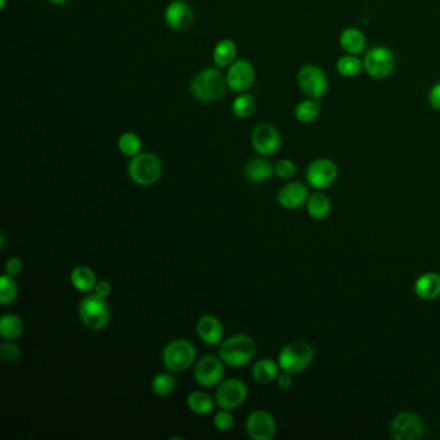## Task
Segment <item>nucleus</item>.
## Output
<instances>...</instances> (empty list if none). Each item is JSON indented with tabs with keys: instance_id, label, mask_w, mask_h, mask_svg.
<instances>
[{
	"instance_id": "obj_1",
	"label": "nucleus",
	"mask_w": 440,
	"mask_h": 440,
	"mask_svg": "<svg viewBox=\"0 0 440 440\" xmlns=\"http://www.w3.org/2000/svg\"><path fill=\"white\" fill-rule=\"evenodd\" d=\"M256 355V342L251 336L237 333L221 342L218 357L226 366L231 368H243L251 363Z\"/></svg>"
},
{
	"instance_id": "obj_2",
	"label": "nucleus",
	"mask_w": 440,
	"mask_h": 440,
	"mask_svg": "<svg viewBox=\"0 0 440 440\" xmlns=\"http://www.w3.org/2000/svg\"><path fill=\"white\" fill-rule=\"evenodd\" d=\"M227 81L217 68H204L199 71L190 84L191 95L202 102H213L222 98Z\"/></svg>"
},
{
	"instance_id": "obj_3",
	"label": "nucleus",
	"mask_w": 440,
	"mask_h": 440,
	"mask_svg": "<svg viewBox=\"0 0 440 440\" xmlns=\"http://www.w3.org/2000/svg\"><path fill=\"white\" fill-rule=\"evenodd\" d=\"M163 175V163L159 156L153 153H140L131 158L128 176L132 183L138 186L149 188L155 185Z\"/></svg>"
},
{
	"instance_id": "obj_4",
	"label": "nucleus",
	"mask_w": 440,
	"mask_h": 440,
	"mask_svg": "<svg viewBox=\"0 0 440 440\" xmlns=\"http://www.w3.org/2000/svg\"><path fill=\"white\" fill-rule=\"evenodd\" d=\"M314 359V349L312 346L302 341H292L283 346L279 352L278 363L282 371L298 374L304 372L307 367L312 364Z\"/></svg>"
},
{
	"instance_id": "obj_5",
	"label": "nucleus",
	"mask_w": 440,
	"mask_h": 440,
	"mask_svg": "<svg viewBox=\"0 0 440 440\" xmlns=\"http://www.w3.org/2000/svg\"><path fill=\"white\" fill-rule=\"evenodd\" d=\"M195 359L197 349L188 339H173L162 352L163 364L172 373L188 371L194 366Z\"/></svg>"
},
{
	"instance_id": "obj_6",
	"label": "nucleus",
	"mask_w": 440,
	"mask_h": 440,
	"mask_svg": "<svg viewBox=\"0 0 440 440\" xmlns=\"http://www.w3.org/2000/svg\"><path fill=\"white\" fill-rule=\"evenodd\" d=\"M81 323L91 331H102L108 327L111 312L106 298L98 297L95 293L83 298L78 307Z\"/></svg>"
},
{
	"instance_id": "obj_7",
	"label": "nucleus",
	"mask_w": 440,
	"mask_h": 440,
	"mask_svg": "<svg viewBox=\"0 0 440 440\" xmlns=\"http://www.w3.org/2000/svg\"><path fill=\"white\" fill-rule=\"evenodd\" d=\"M396 58L393 51L385 46H376L367 51L363 66L364 71L373 79L382 81L393 74Z\"/></svg>"
},
{
	"instance_id": "obj_8",
	"label": "nucleus",
	"mask_w": 440,
	"mask_h": 440,
	"mask_svg": "<svg viewBox=\"0 0 440 440\" xmlns=\"http://www.w3.org/2000/svg\"><path fill=\"white\" fill-rule=\"evenodd\" d=\"M297 84L302 93L319 101L328 91V76L323 68L309 63L298 70Z\"/></svg>"
},
{
	"instance_id": "obj_9",
	"label": "nucleus",
	"mask_w": 440,
	"mask_h": 440,
	"mask_svg": "<svg viewBox=\"0 0 440 440\" xmlns=\"http://www.w3.org/2000/svg\"><path fill=\"white\" fill-rule=\"evenodd\" d=\"M216 387L215 400L218 408L232 411L244 404L248 398V387L242 379H222Z\"/></svg>"
},
{
	"instance_id": "obj_10",
	"label": "nucleus",
	"mask_w": 440,
	"mask_h": 440,
	"mask_svg": "<svg viewBox=\"0 0 440 440\" xmlns=\"http://www.w3.org/2000/svg\"><path fill=\"white\" fill-rule=\"evenodd\" d=\"M339 177V168L332 159L318 158L314 159L306 168V181L317 190L329 188Z\"/></svg>"
},
{
	"instance_id": "obj_11",
	"label": "nucleus",
	"mask_w": 440,
	"mask_h": 440,
	"mask_svg": "<svg viewBox=\"0 0 440 440\" xmlns=\"http://www.w3.org/2000/svg\"><path fill=\"white\" fill-rule=\"evenodd\" d=\"M424 434V421L420 416L412 412H400L390 424V435L395 440H419Z\"/></svg>"
},
{
	"instance_id": "obj_12",
	"label": "nucleus",
	"mask_w": 440,
	"mask_h": 440,
	"mask_svg": "<svg viewBox=\"0 0 440 440\" xmlns=\"http://www.w3.org/2000/svg\"><path fill=\"white\" fill-rule=\"evenodd\" d=\"M225 364L220 357L205 355L198 360L194 367V379L199 387L210 389L216 387L225 374Z\"/></svg>"
},
{
	"instance_id": "obj_13",
	"label": "nucleus",
	"mask_w": 440,
	"mask_h": 440,
	"mask_svg": "<svg viewBox=\"0 0 440 440\" xmlns=\"http://www.w3.org/2000/svg\"><path fill=\"white\" fill-rule=\"evenodd\" d=\"M251 141L253 149L262 156L275 154L282 146V137L278 129L269 123H260L253 128Z\"/></svg>"
},
{
	"instance_id": "obj_14",
	"label": "nucleus",
	"mask_w": 440,
	"mask_h": 440,
	"mask_svg": "<svg viewBox=\"0 0 440 440\" xmlns=\"http://www.w3.org/2000/svg\"><path fill=\"white\" fill-rule=\"evenodd\" d=\"M245 430L253 440H271L277 435V421L267 411L257 409L247 417Z\"/></svg>"
},
{
	"instance_id": "obj_15",
	"label": "nucleus",
	"mask_w": 440,
	"mask_h": 440,
	"mask_svg": "<svg viewBox=\"0 0 440 440\" xmlns=\"http://www.w3.org/2000/svg\"><path fill=\"white\" fill-rule=\"evenodd\" d=\"M255 68L251 62L240 58L235 60L229 66L226 81H227V87L237 92V93H243L245 91L251 88L255 83Z\"/></svg>"
},
{
	"instance_id": "obj_16",
	"label": "nucleus",
	"mask_w": 440,
	"mask_h": 440,
	"mask_svg": "<svg viewBox=\"0 0 440 440\" xmlns=\"http://www.w3.org/2000/svg\"><path fill=\"white\" fill-rule=\"evenodd\" d=\"M164 20L173 31H185L194 22V12L188 3L173 0L164 12Z\"/></svg>"
},
{
	"instance_id": "obj_17",
	"label": "nucleus",
	"mask_w": 440,
	"mask_h": 440,
	"mask_svg": "<svg viewBox=\"0 0 440 440\" xmlns=\"http://www.w3.org/2000/svg\"><path fill=\"white\" fill-rule=\"evenodd\" d=\"M309 190L305 185L298 181L285 183L278 193V203L285 210H298L307 203Z\"/></svg>"
},
{
	"instance_id": "obj_18",
	"label": "nucleus",
	"mask_w": 440,
	"mask_h": 440,
	"mask_svg": "<svg viewBox=\"0 0 440 440\" xmlns=\"http://www.w3.org/2000/svg\"><path fill=\"white\" fill-rule=\"evenodd\" d=\"M197 333L205 345H221L224 341V325L220 319L210 314L203 315L198 320Z\"/></svg>"
},
{
	"instance_id": "obj_19",
	"label": "nucleus",
	"mask_w": 440,
	"mask_h": 440,
	"mask_svg": "<svg viewBox=\"0 0 440 440\" xmlns=\"http://www.w3.org/2000/svg\"><path fill=\"white\" fill-rule=\"evenodd\" d=\"M414 293L424 301H433L440 297V274L425 272L414 283Z\"/></svg>"
},
{
	"instance_id": "obj_20",
	"label": "nucleus",
	"mask_w": 440,
	"mask_h": 440,
	"mask_svg": "<svg viewBox=\"0 0 440 440\" xmlns=\"http://www.w3.org/2000/svg\"><path fill=\"white\" fill-rule=\"evenodd\" d=\"M339 46L345 51L346 53L359 54L364 53L367 47L366 35L360 31L357 27H347L341 31L339 34Z\"/></svg>"
},
{
	"instance_id": "obj_21",
	"label": "nucleus",
	"mask_w": 440,
	"mask_h": 440,
	"mask_svg": "<svg viewBox=\"0 0 440 440\" xmlns=\"http://www.w3.org/2000/svg\"><path fill=\"white\" fill-rule=\"evenodd\" d=\"M274 173V165L266 158H255L247 163L244 176L253 183H262L270 180Z\"/></svg>"
},
{
	"instance_id": "obj_22",
	"label": "nucleus",
	"mask_w": 440,
	"mask_h": 440,
	"mask_svg": "<svg viewBox=\"0 0 440 440\" xmlns=\"http://www.w3.org/2000/svg\"><path fill=\"white\" fill-rule=\"evenodd\" d=\"M70 282L76 291L81 292V293H91L95 290L98 280L96 277L95 271L92 270L89 266L79 265L71 271Z\"/></svg>"
},
{
	"instance_id": "obj_23",
	"label": "nucleus",
	"mask_w": 440,
	"mask_h": 440,
	"mask_svg": "<svg viewBox=\"0 0 440 440\" xmlns=\"http://www.w3.org/2000/svg\"><path fill=\"white\" fill-rule=\"evenodd\" d=\"M186 406L189 408L190 412L194 414L207 416L215 411V406L217 404L216 400L213 399L210 394L202 392V390H195L188 395Z\"/></svg>"
},
{
	"instance_id": "obj_24",
	"label": "nucleus",
	"mask_w": 440,
	"mask_h": 440,
	"mask_svg": "<svg viewBox=\"0 0 440 440\" xmlns=\"http://www.w3.org/2000/svg\"><path fill=\"white\" fill-rule=\"evenodd\" d=\"M279 371H282L280 367H279V363L269 359V358H262L253 364L252 376L258 384L266 385V384H271V382L277 381V377L280 373Z\"/></svg>"
},
{
	"instance_id": "obj_25",
	"label": "nucleus",
	"mask_w": 440,
	"mask_h": 440,
	"mask_svg": "<svg viewBox=\"0 0 440 440\" xmlns=\"http://www.w3.org/2000/svg\"><path fill=\"white\" fill-rule=\"evenodd\" d=\"M237 48L235 41L231 39H224L218 41L213 49V62L218 68L230 66L237 58Z\"/></svg>"
},
{
	"instance_id": "obj_26",
	"label": "nucleus",
	"mask_w": 440,
	"mask_h": 440,
	"mask_svg": "<svg viewBox=\"0 0 440 440\" xmlns=\"http://www.w3.org/2000/svg\"><path fill=\"white\" fill-rule=\"evenodd\" d=\"M24 333V322L16 314H4L0 318V336L8 341L20 339Z\"/></svg>"
},
{
	"instance_id": "obj_27",
	"label": "nucleus",
	"mask_w": 440,
	"mask_h": 440,
	"mask_svg": "<svg viewBox=\"0 0 440 440\" xmlns=\"http://www.w3.org/2000/svg\"><path fill=\"white\" fill-rule=\"evenodd\" d=\"M306 208L314 220H324L331 213V200L323 193H314L307 199Z\"/></svg>"
},
{
	"instance_id": "obj_28",
	"label": "nucleus",
	"mask_w": 440,
	"mask_h": 440,
	"mask_svg": "<svg viewBox=\"0 0 440 440\" xmlns=\"http://www.w3.org/2000/svg\"><path fill=\"white\" fill-rule=\"evenodd\" d=\"M320 116V103L318 100L306 98L304 101L298 102L295 108V118L302 124H310L315 122Z\"/></svg>"
},
{
	"instance_id": "obj_29",
	"label": "nucleus",
	"mask_w": 440,
	"mask_h": 440,
	"mask_svg": "<svg viewBox=\"0 0 440 440\" xmlns=\"http://www.w3.org/2000/svg\"><path fill=\"white\" fill-rule=\"evenodd\" d=\"M336 68L342 78L350 79L360 74L362 70H364L363 61L357 54L346 53L341 56L336 62Z\"/></svg>"
},
{
	"instance_id": "obj_30",
	"label": "nucleus",
	"mask_w": 440,
	"mask_h": 440,
	"mask_svg": "<svg viewBox=\"0 0 440 440\" xmlns=\"http://www.w3.org/2000/svg\"><path fill=\"white\" fill-rule=\"evenodd\" d=\"M118 149H119L122 155L127 156V158H133V156L138 155L141 153L143 141L133 132H124L119 135Z\"/></svg>"
},
{
	"instance_id": "obj_31",
	"label": "nucleus",
	"mask_w": 440,
	"mask_h": 440,
	"mask_svg": "<svg viewBox=\"0 0 440 440\" xmlns=\"http://www.w3.org/2000/svg\"><path fill=\"white\" fill-rule=\"evenodd\" d=\"M176 389V379L168 372L159 373L151 381V390L158 396H168Z\"/></svg>"
},
{
	"instance_id": "obj_32",
	"label": "nucleus",
	"mask_w": 440,
	"mask_h": 440,
	"mask_svg": "<svg viewBox=\"0 0 440 440\" xmlns=\"http://www.w3.org/2000/svg\"><path fill=\"white\" fill-rule=\"evenodd\" d=\"M231 110H232V114L240 118V119H247L252 116V114L255 113L256 110V101L251 95L248 93H242V95L237 96L232 101L231 105Z\"/></svg>"
},
{
	"instance_id": "obj_33",
	"label": "nucleus",
	"mask_w": 440,
	"mask_h": 440,
	"mask_svg": "<svg viewBox=\"0 0 440 440\" xmlns=\"http://www.w3.org/2000/svg\"><path fill=\"white\" fill-rule=\"evenodd\" d=\"M19 296V285L16 278L7 274L0 277V304L3 306L11 305Z\"/></svg>"
},
{
	"instance_id": "obj_34",
	"label": "nucleus",
	"mask_w": 440,
	"mask_h": 440,
	"mask_svg": "<svg viewBox=\"0 0 440 440\" xmlns=\"http://www.w3.org/2000/svg\"><path fill=\"white\" fill-rule=\"evenodd\" d=\"M213 426L218 433H229L234 426V416L231 414V409L220 408L213 417Z\"/></svg>"
},
{
	"instance_id": "obj_35",
	"label": "nucleus",
	"mask_w": 440,
	"mask_h": 440,
	"mask_svg": "<svg viewBox=\"0 0 440 440\" xmlns=\"http://www.w3.org/2000/svg\"><path fill=\"white\" fill-rule=\"evenodd\" d=\"M297 167L291 159H282L274 165V173L282 180H291L296 175Z\"/></svg>"
},
{
	"instance_id": "obj_36",
	"label": "nucleus",
	"mask_w": 440,
	"mask_h": 440,
	"mask_svg": "<svg viewBox=\"0 0 440 440\" xmlns=\"http://www.w3.org/2000/svg\"><path fill=\"white\" fill-rule=\"evenodd\" d=\"M0 355H1V359L8 363H14L20 359L21 352L19 349V346L14 344V341H8L4 339L0 345Z\"/></svg>"
},
{
	"instance_id": "obj_37",
	"label": "nucleus",
	"mask_w": 440,
	"mask_h": 440,
	"mask_svg": "<svg viewBox=\"0 0 440 440\" xmlns=\"http://www.w3.org/2000/svg\"><path fill=\"white\" fill-rule=\"evenodd\" d=\"M4 269H6L7 275L12 277V278H17L24 271V262L19 257L8 258Z\"/></svg>"
},
{
	"instance_id": "obj_38",
	"label": "nucleus",
	"mask_w": 440,
	"mask_h": 440,
	"mask_svg": "<svg viewBox=\"0 0 440 440\" xmlns=\"http://www.w3.org/2000/svg\"><path fill=\"white\" fill-rule=\"evenodd\" d=\"M113 292V287L108 280H98L96 285L93 293L101 298H108Z\"/></svg>"
},
{
	"instance_id": "obj_39",
	"label": "nucleus",
	"mask_w": 440,
	"mask_h": 440,
	"mask_svg": "<svg viewBox=\"0 0 440 440\" xmlns=\"http://www.w3.org/2000/svg\"><path fill=\"white\" fill-rule=\"evenodd\" d=\"M429 103L435 110H440V81L435 83L433 87L429 91Z\"/></svg>"
},
{
	"instance_id": "obj_40",
	"label": "nucleus",
	"mask_w": 440,
	"mask_h": 440,
	"mask_svg": "<svg viewBox=\"0 0 440 440\" xmlns=\"http://www.w3.org/2000/svg\"><path fill=\"white\" fill-rule=\"evenodd\" d=\"M277 385H278L280 390L291 389L292 385H293V374L282 371V372L279 373L278 377H277Z\"/></svg>"
},
{
	"instance_id": "obj_41",
	"label": "nucleus",
	"mask_w": 440,
	"mask_h": 440,
	"mask_svg": "<svg viewBox=\"0 0 440 440\" xmlns=\"http://www.w3.org/2000/svg\"><path fill=\"white\" fill-rule=\"evenodd\" d=\"M49 3H52L54 6H62L65 3H68V0H48Z\"/></svg>"
},
{
	"instance_id": "obj_42",
	"label": "nucleus",
	"mask_w": 440,
	"mask_h": 440,
	"mask_svg": "<svg viewBox=\"0 0 440 440\" xmlns=\"http://www.w3.org/2000/svg\"><path fill=\"white\" fill-rule=\"evenodd\" d=\"M6 8V0H0V9Z\"/></svg>"
}]
</instances>
